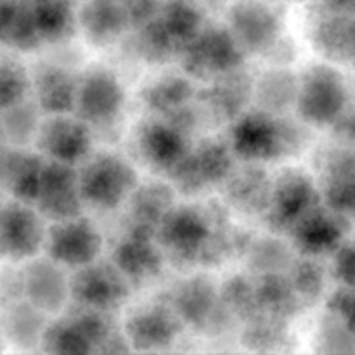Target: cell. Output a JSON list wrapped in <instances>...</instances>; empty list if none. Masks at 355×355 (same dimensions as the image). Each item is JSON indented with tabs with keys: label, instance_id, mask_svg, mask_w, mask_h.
Returning a JSON list of instances; mask_svg holds the SVG:
<instances>
[{
	"label": "cell",
	"instance_id": "6da1fadb",
	"mask_svg": "<svg viewBox=\"0 0 355 355\" xmlns=\"http://www.w3.org/2000/svg\"><path fill=\"white\" fill-rule=\"evenodd\" d=\"M307 125L293 121L286 114L248 110L229 125V146L236 158L245 163H272L304 149Z\"/></svg>",
	"mask_w": 355,
	"mask_h": 355
},
{
	"label": "cell",
	"instance_id": "7a4b0ae2",
	"mask_svg": "<svg viewBox=\"0 0 355 355\" xmlns=\"http://www.w3.org/2000/svg\"><path fill=\"white\" fill-rule=\"evenodd\" d=\"M40 349L49 354H118L132 350L123 329L118 331L111 314L73 305L68 314L47 322Z\"/></svg>",
	"mask_w": 355,
	"mask_h": 355
},
{
	"label": "cell",
	"instance_id": "3957f363",
	"mask_svg": "<svg viewBox=\"0 0 355 355\" xmlns=\"http://www.w3.org/2000/svg\"><path fill=\"white\" fill-rule=\"evenodd\" d=\"M82 200L99 211L118 210L139 186L135 166L118 153L99 151L78 165Z\"/></svg>",
	"mask_w": 355,
	"mask_h": 355
},
{
	"label": "cell",
	"instance_id": "277c9868",
	"mask_svg": "<svg viewBox=\"0 0 355 355\" xmlns=\"http://www.w3.org/2000/svg\"><path fill=\"white\" fill-rule=\"evenodd\" d=\"M349 90L342 73L331 64H309L298 75L295 111L307 127H333L347 111Z\"/></svg>",
	"mask_w": 355,
	"mask_h": 355
},
{
	"label": "cell",
	"instance_id": "5b68a950",
	"mask_svg": "<svg viewBox=\"0 0 355 355\" xmlns=\"http://www.w3.org/2000/svg\"><path fill=\"white\" fill-rule=\"evenodd\" d=\"M180 69L200 82H210L217 76L231 73L245 64L246 52L222 24L207 23L200 33L180 49L177 55Z\"/></svg>",
	"mask_w": 355,
	"mask_h": 355
},
{
	"label": "cell",
	"instance_id": "8992f818",
	"mask_svg": "<svg viewBox=\"0 0 355 355\" xmlns=\"http://www.w3.org/2000/svg\"><path fill=\"white\" fill-rule=\"evenodd\" d=\"M125 87L113 69L94 64L80 75L75 114L92 130L111 132L116 128L125 113Z\"/></svg>",
	"mask_w": 355,
	"mask_h": 355
},
{
	"label": "cell",
	"instance_id": "52a82bcc",
	"mask_svg": "<svg viewBox=\"0 0 355 355\" xmlns=\"http://www.w3.org/2000/svg\"><path fill=\"white\" fill-rule=\"evenodd\" d=\"M236 155L229 141L217 137L203 139L191 146L187 155L170 170V184L184 196L203 193L210 187L222 186L236 168Z\"/></svg>",
	"mask_w": 355,
	"mask_h": 355
},
{
	"label": "cell",
	"instance_id": "ba28073f",
	"mask_svg": "<svg viewBox=\"0 0 355 355\" xmlns=\"http://www.w3.org/2000/svg\"><path fill=\"white\" fill-rule=\"evenodd\" d=\"M166 300L186 328L200 333H222L236 322L222 304L220 288L203 274L177 281Z\"/></svg>",
	"mask_w": 355,
	"mask_h": 355
},
{
	"label": "cell",
	"instance_id": "9c48e42d",
	"mask_svg": "<svg viewBox=\"0 0 355 355\" xmlns=\"http://www.w3.org/2000/svg\"><path fill=\"white\" fill-rule=\"evenodd\" d=\"M321 203V189L314 177L302 168H286L274 177L263 220L276 234L290 236L295 225Z\"/></svg>",
	"mask_w": 355,
	"mask_h": 355
},
{
	"label": "cell",
	"instance_id": "30bf717a",
	"mask_svg": "<svg viewBox=\"0 0 355 355\" xmlns=\"http://www.w3.org/2000/svg\"><path fill=\"white\" fill-rule=\"evenodd\" d=\"M69 288L73 305L111 315L120 311L132 295V284L111 259H97L73 270Z\"/></svg>",
	"mask_w": 355,
	"mask_h": 355
},
{
	"label": "cell",
	"instance_id": "8fae6325",
	"mask_svg": "<svg viewBox=\"0 0 355 355\" xmlns=\"http://www.w3.org/2000/svg\"><path fill=\"white\" fill-rule=\"evenodd\" d=\"M47 225L35 205L19 200L3 203L0 210V260L21 263L38 257L45 246Z\"/></svg>",
	"mask_w": 355,
	"mask_h": 355
},
{
	"label": "cell",
	"instance_id": "7c38bea8",
	"mask_svg": "<svg viewBox=\"0 0 355 355\" xmlns=\"http://www.w3.org/2000/svg\"><path fill=\"white\" fill-rule=\"evenodd\" d=\"M104 239L97 225L83 215L52 222L47 227L44 252L66 269H78L101 257Z\"/></svg>",
	"mask_w": 355,
	"mask_h": 355
},
{
	"label": "cell",
	"instance_id": "4fadbf2b",
	"mask_svg": "<svg viewBox=\"0 0 355 355\" xmlns=\"http://www.w3.org/2000/svg\"><path fill=\"white\" fill-rule=\"evenodd\" d=\"M94 130L75 113L45 114L35 146L44 158L78 166L92 155Z\"/></svg>",
	"mask_w": 355,
	"mask_h": 355
},
{
	"label": "cell",
	"instance_id": "5bb4252c",
	"mask_svg": "<svg viewBox=\"0 0 355 355\" xmlns=\"http://www.w3.org/2000/svg\"><path fill=\"white\" fill-rule=\"evenodd\" d=\"M253 82L255 78L243 66L205 82L207 85L198 89L194 99L205 121L214 125H231L236 118L246 113L253 103Z\"/></svg>",
	"mask_w": 355,
	"mask_h": 355
},
{
	"label": "cell",
	"instance_id": "9a60e30c",
	"mask_svg": "<svg viewBox=\"0 0 355 355\" xmlns=\"http://www.w3.org/2000/svg\"><path fill=\"white\" fill-rule=\"evenodd\" d=\"M156 232L146 229L127 227L111 250V260L121 270L128 283L146 286L162 276L166 257L155 238Z\"/></svg>",
	"mask_w": 355,
	"mask_h": 355
},
{
	"label": "cell",
	"instance_id": "2e32d148",
	"mask_svg": "<svg viewBox=\"0 0 355 355\" xmlns=\"http://www.w3.org/2000/svg\"><path fill=\"white\" fill-rule=\"evenodd\" d=\"M186 326L168 304V300H153L128 314L123 322V335L132 350L151 352L173 345Z\"/></svg>",
	"mask_w": 355,
	"mask_h": 355
},
{
	"label": "cell",
	"instance_id": "e0dca14e",
	"mask_svg": "<svg viewBox=\"0 0 355 355\" xmlns=\"http://www.w3.org/2000/svg\"><path fill=\"white\" fill-rule=\"evenodd\" d=\"M227 28L246 55H262L283 35V19L269 2L238 0L227 10Z\"/></svg>",
	"mask_w": 355,
	"mask_h": 355
},
{
	"label": "cell",
	"instance_id": "ac0fdd59",
	"mask_svg": "<svg viewBox=\"0 0 355 355\" xmlns=\"http://www.w3.org/2000/svg\"><path fill=\"white\" fill-rule=\"evenodd\" d=\"M83 203L78 182V166L45 158L40 189L35 208L45 220L58 222L82 215Z\"/></svg>",
	"mask_w": 355,
	"mask_h": 355
},
{
	"label": "cell",
	"instance_id": "d6986e66",
	"mask_svg": "<svg viewBox=\"0 0 355 355\" xmlns=\"http://www.w3.org/2000/svg\"><path fill=\"white\" fill-rule=\"evenodd\" d=\"M135 149L146 165L168 173L191 149V137L165 116L153 114L135 130Z\"/></svg>",
	"mask_w": 355,
	"mask_h": 355
},
{
	"label": "cell",
	"instance_id": "ffe728a7",
	"mask_svg": "<svg viewBox=\"0 0 355 355\" xmlns=\"http://www.w3.org/2000/svg\"><path fill=\"white\" fill-rule=\"evenodd\" d=\"M24 300L45 315L61 314L71 302V288L66 267L47 255L28 260L23 266Z\"/></svg>",
	"mask_w": 355,
	"mask_h": 355
},
{
	"label": "cell",
	"instance_id": "44dd1931",
	"mask_svg": "<svg viewBox=\"0 0 355 355\" xmlns=\"http://www.w3.org/2000/svg\"><path fill=\"white\" fill-rule=\"evenodd\" d=\"M345 218L322 201L314 210L309 211L290 232L295 252L305 257H322L335 253L343 243Z\"/></svg>",
	"mask_w": 355,
	"mask_h": 355
},
{
	"label": "cell",
	"instance_id": "7402d4cb",
	"mask_svg": "<svg viewBox=\"0 0 355 355\" xmlns=\"http://www.w3.org/2000/svg\"><path fill=\"white\" fill-rule=\"evenodd\" d=\"M31 96L44 114L75 113L78 78L62 62L40 61L30 69Z\"/></svg>",
	"mask_w": 355,
	"mask_h": 355
},
{
	"label": "cell",
	"instance_id": "603a6c76",
	"mask_svg": "<svg viewBox=\"0 0 355 355\" xmlns=\"http://www.w3.org/2000/svg\"><path fill=\"white\" fill-rule=\"evenodd\" d=\"M45 158L38 151L0 142V191L35 205Z\"/></svg>",
	"mask_w": 355,
	"mask_h": 355
},
{
	"label": "cell",
	"instance_id": "cb8c5ba5",
	"mask_svg": "<svg viewBox=\"0 0 355 355\" xmlns=\"http://www.w3.org/2000/svg\"><path fill=\"white\" fill-rule=\"evenodd\" d=\"M274 179L260 163H246L232 170L224 187L225 205L243 215H266Z\"/></svg>",
	"mask_w": 355,
	"mask_h": 355
},
{
	"label": "cell",
	"instance_id": "d4e9b609",
	"mask_svg": "<svg viewBox=\"0 0 355 355\" xmlns=\"http://www.w3.org/2000/svg\"><path fill=\"white\" fill-rule=\"evenodd\" d=\"M76 17L78 31L94 47H110L130 31L123 0H83Z\"/></svg>",
	"mask_w": 355,
	"mask_h": 355
},
{
	"label": "cell",
	"instance_id": "484cf974",
	"mask_svg": "<svg viewBox=\"0 0 355 355\" xmlns=\"http://www.w3.org/2000/svg\"><path fill=\"white\" fill-rule=\"evenodd\" d=\"M322 201L342 214L355 217V156L349 151H333L321 162Z\"/></svg>",
	"mask_w": 355,
	"mask_h": 355
},
{
	"label": "cell",
	"instance_id": "4316f807",
	"mask_svg": "<svg viewBox=\"0 0 355 355\" xmlns=\"http://www.w3.org/2000/svg\"><path fill=\"white\" fill-rule=\"evenodd\" d=\"M175 194L172 184L165 182H144L139 184L127 200V227L146 229L156 232L159 222L163 220L170 208L175 205Z\"/></svg>",
	"mask_w": 355,
	"mask_h": 355
},
{
	"label": "cell",
	"instance_id": "83f0119b",
	"mask_svg": "<svg viewBox=\"0 0 355 355\" xmlns=\"http://www.w3.org/2000/svg\"><path fill=\"white\" fill-rule=\"evenodd\" d=\"M196 92L194 80L180 69V73L168 71L149 80L139 92V99L151 114L165 116L179 107L194 103Z\"/></svg>",
	"mask_w": 355,
	"mask_h": 355
},
{
	"label": "cell",
	"instance_id": "f1b7e54d",
	"mask_svg": "<svg viewBox=\"0 0 355 355\" xmlns=\"http://www.w3.org/2000/svg\"><path fill=\"white\" fill-rule=\"evenodd\" d=\"M47 318L49 315L23 298L0 307V333L3 340L17 349H35L40 347L49 322Z\"/></svg>",
	"mask_w": 355,
	"mask_h": 355
},
{
	"label": "cell",
	"instance_id": "f546056e",
	"mask_svg": "<svg viewBox=\"0 0 355 355\" xmlns=\"http://www.w3.org/2000/svg\"><path fill=\"white\" fill-rule=\"evenodd\" d=\"M35 28L44 45H61L78 31L75 0H28Z\"/></svg>",
	"mask_w": 355,
	"mask_h": 355
},
{
	"label": "cell",
	"instance_id": "4dcf8cb0",
	"mask_svg": "<svg viewBox=\"0 0 355 355\" xmlns=\"http://www.w3.org/2000/svg\"><path fill=\"white\" fill-rule=\"evenodd\" d=\"M298 75L284 66H274L253 82V104L257 110L272 114H288L295 110Z\"/></svg>",
	"mask_w": 355,
	"mask_h": 355
},
{
	"label": "cell",
	"instance_id": "1f68e13d",
	"mask_svg": "<svg viewBox=\"0 0 355 355\" xmlns=\"http://www.w3.org/2000/svg\"><path fill=\"white\" fill-rule=\"evenodd\" d=\"M0 45L16 52H35L44 47L28 0H0Z\"/></svg>",
	"mask_w": 355,
	"mask_h": 355
},
{
	"label": "cell",
	"instance_id": "d6a6232c",
	"mask_svg": "<svg viewBox=\"0 0 355 355\" xmlns=\"http://www.w3.org/2000/svg\"><path fill=\"white\" fill-rule=\"evenodd\" d=\"M257 302L260 312L270 318L290 321L305 309L286 272H270L255 276Z\"/></svg>",
	"mask_w": 355,
	"mask_h": 355
},
{
	"label": "cell",
	"instance_id": "836d02e7",
	"mask_svg": "<svg viewBox=\"0 0 355 355\" xmlns=\"http://www.w3.org/2000/svg\"><path fill=\"white\" fill-rule=\"evenodd\" d=\"M45 114L33 96L26 97L21 103L0 111V128H2L3 142L16 148H28L35 144L42 120Z\"/></svg>",
	"mask_w": 355,
	"mask_h": 355
},
{
	"label": "cell",
	"instance_id": "e575fe53",
	"mask_svg": "<svg viewBox=\"0 0 355 355\" xmlns=\"http://www.w3.org/2000/svg\"><path fill=\"white\" fill-rule=\"evenodd\" d=\"M158 17L179 47V52L207 24L203 10L191 0H165Z\"/></svg>",
	"mask_w": 355,
	"mask_h": 355
},
{
	"label": "cell",
	"instance_id": "d590c367",
	"mask_svg": "<svg viewBox=\"0 0 355 355\" xmlns=\"http://www.w3.org/2000/svg\"><path fill=\"white\" fill-rule=\"evenodd\" d=\"M293 246L276 236L252 239L246 250V262L253 276L270 272H288L293 263Z\"/></svg>",
	"mask_w": 355,
	"mask_h": 355
},
{
	"label": "cell",
	"instance_id": "8d00e7d4",
	"mask_svg": "<svg viewBox=\"0 0 355 355\" xmlns=\"http://www.w3.org/2000/svg\"><path fill=\"white\" fill-rule=\"evenodd\" d=\"M132 33H134L132 51L141 61L148 64H165L170 59H177L179 55V47L170 38L159 17L139 30H134Z\"/></svg>",
	"mask_w": 355,
	"mask_h": 355
},
{
	"label": "cell",
	"instance_id": "74e56055",
	"mask_svg": "<svg viewBox=\"0 0 355 355\" xmlns=\"http://www.w3.org/2000/svg\"><path fill=\"white\" fill-rule=\"evenodd\" d=\"M220 300L229 314L243 324L262 314L257 302L255 276L250 277L246 274H236L229 277L220 286Z\"/></svg>",
	"mask_w": 355,
	"mask_h": 355
},
{
	"label": "cell",
	"instance_id": "f35d334b",
	"mask_svg": "<svg viewBox=\"0 0 355 355\" xmlns=\"http://www.w3.org/2000/svg\"><path fill=\"white\" fill-rule=\"evenodd\" d=\"M286 274L305 307H311L321 298L326 288L328 272H326L319 257H295L293 263Z\"/></svg>",
	"mask_w": 355,
	"mask_h": 355
},
{
	"label": "cell",
	"instance_id": "ab89813d",
	"mask_svg": "<svg viewBox=\"0 0 355 355\" xmlns=\"http://www.w3.org/2000/svg\"><path fill=\"white\" fill-rule=\"evenodd\" d=\"M31 96V73L19 59L0 55V111Z\"/></svg>",
	"mask_w": 355,
	"mask_h": 355
},
{
	"label": "cell",
	"instance_id": "60d3db41",
	"mask_svg": "<svg viewBox=\"0 0 355 355\" xmlns=\"http://www.w3.org/2000/svg\"><path fill=\"white\" fill-rule=\"evenodd\" d=\"M286 321L260 314L243 324L241 342L253 350H276L286 342Z\"/></svg>",
	"mask_w": 355,
	"mask_h": 355
},
{
	"label": "cell",
	"instance_id": "b9f144b4",
	"mask_svg": "<svg viewBox=\"0 0 355 355\" xmlns=\"http://www.w3.org/2000/svg\"><path fill=\"white\" fill-rule=\"evenodd\" d=\"M328 309L333 318L355 336V288L340 286L329 297Z\"/></svg>",
	"mask_w": 355,
	"mask_h": 355
},
{
	"label": "cell",
	"instance_id": "7bdbcfd3",
	"mask_svg": "<svg viewBox=\"0 0 355 355\" xmlns=\"http://www.w3.org/2000/svg\"><path fill=\"white\" fill-rule=\"evenodd\" d=\"M331 272L342 286L355 288V241H343L336 248Z\"/></svg>",
	"mask_w": 355,
	"mask_h": 355
},
{
	"label": "cell",
	"instance_id": "ee69618b",
	"mask_svg": "<svg viewBox=\"0 0 355 355\" xmlns=\"http://www.w3.org/2000/svg\"><path fill=\"white\" fill-rule=\"evenodd\" d=\"M163 2L165 0H125V10H127L128 26L130 31L139 30L151 23L159 16Z\"/></svg>",
	"mask_w": 355,
	"mask_h": 355
},
{
	"label": "cell",
	"instance_id": "f6af8a7d",
	"mask_svg": "<svg viewBox=\"0 0 355 355\" xmlns=\"http://www.w3.org/2000/svg\"><path fill=\"white\" fill-rule=\"evenodd\" d=\"M23 267L17 269L12 263L0 270V307L9 305L12 302L23 300Z\"/></svg>",
	"mask_w": 355,
	"mask_h": 355
},
{
	"label": "cell",
	"instance_id": "bcb514c9",
	"mask_svg": "<svg viewBox=\"0 0 355 355\" xmlns=\"http://www.w3.org/2000/svg\"><path fill=\"white\" fill-rule=\"evenodd\" d=\"M322 12L338 16H355V0H319Z\"/></svg>",
	"mask_w": 355,
	"mask_h": 355
},
{
	"label": "cell",
	"instance_id": "7dc6e473",
	"mask_svg": "<svg viewBox=\"0 0 355 355\" xmlns=\"http://www.w3.org/2000/svg\"><path fill=\"white\" fill-rule=\"evenodd\" d=\"M0 142H3V139H2V128H0Z\"/></svg>",
	"mask_w": 355,
	"mask_h": 355
},
{
	"label": "cell",
	"instance_id": "c3c4849f",
	"mask_svg": "<svg viewBox=\"0 0 355 355\" xmlns=\"http://www.w3.org/2000/svg\"><path fill=\"white\" fill-rule=\"evenodd\" d=\"M80 2H83V0H80Z\"/></svg>",
	"mask_w": 355,
	"mask_h": 355
},
{
	"label": "cell",
	"instance_id": "681fc988",
	"mask_svg": "<svg viewBox=\"0 0 355 355\" xmlns=\"http://www.w3.org/2000/svg\"><path fill=\"white\" fill-rule=\"evenodd\" d=\"M123 2H125V0H123Z\"/></svg>",
	"mask_w": 355,
	"mask_h": 355
}]
</instances>
